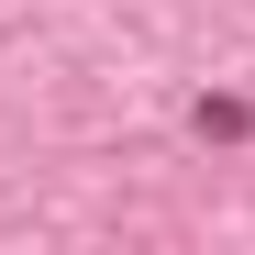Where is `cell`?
I'll use <instances>...</instances> for the list:
<instances>
[{
    "instance_id": "6da1fadb",
    "label": "cell",
    "mask_w": 255,
    "mask_h": 255,
    "mask_svg": "<svg viewBox=\"0 0 255 255\" xmlns=\"http://www.w3.org/2000/svg\"><path fill=\"white\" fill-rule=\"evenodd\" d=\"M189 122H200V133H211V144H244V133H255V111H244V100H200Z\"/></svg>"
}]
</instances>
